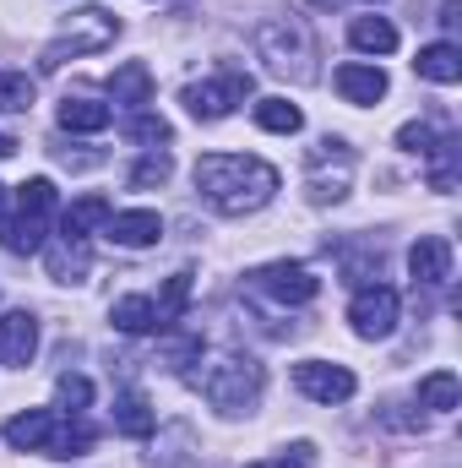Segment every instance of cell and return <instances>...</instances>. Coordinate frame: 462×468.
<instances>
[{"mask_svg":"<svg viewBox=\"0 0 462 468\" xmlns=\"http://www.w3.org/2000/svg\"><path fill=\"white\" fill-rule=\"evenodd\" d=\"M462 403V381L452 370H430L425 381H419V409H436V414H452Z\"/></svg>","mask_w":462,"mask_h":468,"instance_id":"obj_22","label":"cell"},{"mask_svg":"<svg viewBox=\"0 0 462 468\" xmlns=\"http://www.w3.org/2000/svg\"><path fill=\"white\" fill-rule=\"evenodd\" d=\"M250 88H256L250 71H224V77H213V82L185 88V110H191L196 120H224L250 99Z\"/></svg>","mask_w":462,"mask_h":468,"instance_id":"obj_6","label":"cell"},{"mask_svg":"<svg viewBox=\"0 0 462 468\" xmlns=\"http://www.w3.org/2000/svg\"><path fill=\"white\" fill-rule=\"evenodd\" d=\"M250 283H256L261 294H272L278 305H310V300L321 294V278H316L310 267H299V261H272V267L250 272Z\"/></svg>","mask_w":462,"mask_h":468,"instance_id":"obj_7","label":"cell"},{"mask_svg":"<svg viewBox=\"0 0 462 468\" xmlns=\"http://www.w3.org/2000/svg\"><path fill=\"white\" fill-rule=\"evenodd\" d=\"M196 387L218 414H250L267 387V370L250 354H218V359H207V370H196Z\"/></svg>","mask_w":462,"mask_h":468,"instance_id":"obj_2","label":"cell"},{"mask_svg":"<svg viewBox=\"0 0 462 468\" xmlns=\"http://www.w3.org/2000/svg\"><path fill=\"white\" fill-rule=\"evenodd\" d=\"M110 322H115L120 333H131V338H142V333H163L158 327V311H152V300L147 294H125L110 305Z\"/></svg>","mask_w":462,"mask_h":468,"instance_id":"obj_18","label":"cell"},{"mask_svg":"<svg viewBox=\"0 0 462 468\" xmlns=\"http://www.w3.org/2000/svg\"><path fill=\"white\" fill-rule=\"evenodd\" d=\"M408 272H414V283L441 289V283L452 278V239H441V234H419L414 250H408Z\"/></svg>","mask_w":462,"mask_h":468,"instance_id":"obj_9","label":"cell"},{"mask_svg":"<svg viewBox=\"0 0 462 468\" xmlns=\"http://www.w3.org/2000/svg\"><path fill=\"white\" fill-rule=\"evenodd\" d=\"M196 191L213 213L245 218V213L272 202L278 169L267 158H250V153H207V158H196Z\"/></svg>","mask_w":462,"mask_h":468,"instance_id":"obj_1","label":"cell"},{"mask_svg":"<svg viewBox=\"0 0 462 468\" xmlns=\"http://www.w3.org/2000/svg\"><path fill=\"white\" fill-rule=\"evenodd\" d=\"M110 213H115L110 197H99V191H93V197H77V202L66 207V218H60V234H66V239H88V229L110 224Z\"/></svg>","mask_w":462,"mask_h":468,"instance_id":"obj_16","label":"cell"},{"mask_svg":"<svg viewBox=\"0 0 462 468\" xmlns=\"http://www.w3.org/2000/svg\"><path fill=\"white\" fill-rule=\"evenodd\" d=\"M414 71L430 77V82H441V88H452V82H462V49L457 44H430V49H419Z\"/></svg>","mask_w":462,"mask_h":468,"instance_id":"obj_20","label":"cell"},{"mask_svg":"<svg viewBox=\"0 0 462 468\" xmlns=\"http://www.w3.org/2000/svg\"><path fill=\"white\" fill-rule=\"evenodd\" d=\"M256 49H261V60L272 66V71H294V77H310V33H305V22L299 16H272V22H261L256 27Z\"/></svg>","mask_w":462,"mask_h":468,"instance_id":"obj_4","label":"cell"},{"mask_svg":"<svg viewBox=\"0 0 462 468\" xmlns=\"http://www.w3.org/2000/svg\"><path fill=\"white\" fill-rule=\"evenodd\" d=\"M115 120V110L110 104H93V99H66L60 104V125L66 131H104Z\"/></svg>","mask_w":462,"mask_h":468,"instance_id":"obj_24","label":"cell"},{"mask_svg":"<svg viewBox=\"0 0 462 468\" xmlns=\"http://www.w3.org/2000/svg\"><path fill=\"white\" fill-rule=\"evenodd\" d=\"M256 125H261V131H278V136H294V131L305 125V115H299V104H289V99H261V104H256Z\"/></svg>","mask_w":462,"mask_h":468,"instance_id":"obj_25","label":"cell"},{"mask_svg":"<svg viewBox=\"0 0 462 468\" xmlns=\"http://www.w3.org/2000/svg\"><path fill=\"white\" fill-rule=\"evenodd\" d=\"M338 93H343L348 104H375V99H386V71L381 66H359V60H348L338 66Z\"/></svg>","mask_w":462,"mask_h":468,"instance_id":"obj_12","label":"cell"},{"mask_svg":"<svg viewBox=\"0 0 462 468\" xmlns=\"http://www.w3.org/2000/svg\"><path fill=\"white\" fill-rule=\"evenodd\" d=\"M316 5H338V0H316Z\"/></svg>","mask_w":462,"mask_h":468,"instance_id":"obj_39","label":"cell"},{"mask_svg":"<svg viewBox=\"0 0 462 468\" xmlns=\"http://www.w3.org/2000/svg\"><path fill=\"white\" fill-rule=\"evenodd\" d=\"M294 387L310 398V403H348L359 392L353 370L348 365H332V359H299L294 365Z\"/></svg>","mask_w":462,"mask_h":468,"instance_id":"obj_8","label":"cell"},{"mask_svg":"<svg viewBox=\"0 0 462 468\" xmlns=\"http://www.w3.org/2000/svg\"><path fill=\"white\" fill-rule=\"evenodd\" d=\"M457 136H441L436 147H430V186L436 191H457Z\"/></svg>","mask_w":462,"mask_h":468,"instance_id":"obj_26","label":"cell"},{"mask_svg":"<svg viewBox=\"0 0 462 468\" xmlns=\"http://www.w3.org/2000/svg\"><path fill=\"white\" fill-rule=\"evenodd\" d=\"M0 110H5V115L33 110V77H22V71H0Z\"/></svg>","mask_w":462,"mask_h":468,"instance_id":"obj_30","label":"cell"},{"mask_svg":"<svg viewBox=\"0 0 462 468\" xmlns=\"http://www.w3.org/2000/svg\"><path fill=\"white\" fill-rule=\"evenodd\" d=\"M441 22H446V27H457V22H462V0H446V5H441Z\"/></svg>","mask_w":462,"mask_h":468,"instance_id":"obj_36","label":"cell"},{"mask_svg":"<svg viewBox=\"0 0 462 468\" xmlns=\"http://www.w3.org/2000/svg\"><path fill=\"white\" fill-rule=\"evenodd\" d=\"M436 142H441V136H436L430 120H408V125L397 131V147H403V153H430Z\"/></svg>","mask_w":462,"mask_h":468,"instance_id":"obj_32","label":"cell"},{"mask_svg":"<svg viewBox=\"0 0 462 468\" xmlns=\"http://www.w3.org/2000/svg\"><path fill=\"white\" fill-rule=\"evenodd\" d=\"M33 354H38L33 311H5L0 316V365H33Z\"/></svg>","mask_w":462,"mask_h":468,"instance_id":"obj_10","label":"cell"},{"mask_svg":"<svg viewBox=\"0 0 462 468\" xmlns=\"http://www.w3.org/2000/svg\"><path fill=\"white\" fill-rule=\"evenodd\" d=\"M88 447H93V431H88L82 420H66V425L55 420V431H49V441H44L49 458H82Z\"/></svg>","mask_w":462,"mask_h":468,"instance_id":"obj_23","label":"cell"},{"mask_svg":"<svg viewBox=\"0 0 462 468\" xmlns=\"http://www.w3.org/2000/svg\"><path fill=\"white\" fill-rule=\"evenodd\" d=\"M49 431H55V414H49V409H27V414H11V420H5V441H11L16 452H44Z\"/></svg>","mask_w":462,"mask_h":468,"instance_id":"obj_13","label":"cell"},{"mask_svg":"<svg viewBox=\"0 0 462 468\" xmlns=\"http://www.w3.org/2000/svg\"><path fill=\"white\" fill-rule=\"evenodd\" d=\"M11 153H16V136H11V131H0V158H11Z\"/></svg>","mask_w":462,"mask_h":468,"instance_id":"obj_37","label":"cell"},{"mask_svg":"<svg viewBox=\"0 0 462 468\" xmlns=\"http://www.w3.org/2000/svg\"><path fill=\"white\" fill-rule=\"evenodd\" d=\"M44 261H49V278H55V283H82V278H88V239H66V234H60Z\"/></svg>","mask_w":462,"mask_h":468,"instance_id":"obj_17","label":"cell"},{"mask_svg":"<svg viewBox=\"0 0 462 468\" xmlns=\"http://www.w3.org/2000/svg\"><path fill=\"white\" fill-rule=\"evenodd\" d=\"M185 300H191V272H174V278H163V289H158V300H152V311H158V327H169V322L185 311Z\"/></svg>","mask_w":462,"mask_h":468,"instance_id":"obj_27","label":"cell"},{"mask_svg":"<svg viewBox=\"0 0 462 468\" xmlns=\"http://www.w3.org/2000/svg\"><path fill=\"white\" fill-rule=\"evenodd\" d=\"M163 365H169V370L202 365V338H174V344H163Z\"/></svg>","mask_w":462,"mask_h":468,"instance_id":"obj_33","label":"cell"},{"mask_svg":"<svg viewBox=\"0 0 462 468\" xmlns=\"http://www.w3.org/2000/svg\"><path fill=\"white\" fill-rule=\"evenodd\" d=\"M348 44L364 49V55H392L397 49V27L386 16H353L348 22Z\"/></svg>","mask_w":462,"mask_h":468,"instance_id":"obj_19","label":"cell"},{"mask_svg":"<svg viewBox=\"0 0 462 468\" xmlns=\"http://www.w3.org/2000/svg\"><path fill=\"white\" fill-rule=\"evenodd\" d=\"M169 175H174V158L158 147V153H147V158L131 169V186H136V191H152V186H169Z\"/></svg>","mask_w":462,"mask_h":468,"instance_id":"obj_29","label":"cell"},{"mask_svg":"<svg viewBox=\"0 0 462 468\" xmlns=\"http://www.w3.org/2000/svg\"><path fill=\"white\" fill-rule=\"evenodd\" d=\"M110 99H115V104H125V110L152 104V71H147L142 60H125V66H115V77H110Z\"/></svg>","mask_w":462,"mask_h":468,"instance_id":"obj_14","label":"cell"},{"mask_svg":"<svg viewBox=\"0 0 462 468\" xmlns=\"http://www.w3.org/2000/svg\"><path fill=\"white\" fill-rule=\"evenodd\" d=\"M44 229H49V218L11 213V218H0V245H5L11 256H33V250H44Z\"/></svg>","mask_w":462,"mask_h":468,"instance_id":"obj_15","label":"cell"},{"mask_svg":"<svg viewBox=\"0 0 462 468\" xmlns=\"http://www.w3.org/2000/svg\"><path fill=\"white\" fill-rule=\"evenodd\" d=\"M0 213H5V186H0Z\"/></svg>","mask_w":462,"mask_h":468,"instance_id":"obj_38","label":"cell"},{"mask_svg":"<svg viewBox=\"0 0 462 468\" xmlns=\"http://www.w3.org/2000/svg\"><path fill=\"white\" fill-rule=\"evenodd\" d=\"M397 311H403V300H397V289H386V283H364L359 294H353V305H348V322H353V333L359 338H392L397 333Z\"/></svg>","mask_w":462,"mask_h":468,"instance_id":"obj_5","label":"cell"},{"mask_svg":"<svg viewBox=\"0 0 462 468\" xmlns=\"http://www.w3.org/2000/svg\"><path fill=\"white\" fill-rule=\"evenodd\" d=\"M136 142H169V120L163 115H147V110H136V120L125 125Z\"/></svg>","mask_w":462,"mask_h":468,"instance_id":"obj_34","label":"cell"},{"mask_svg":"<svg viewBox=\"0 0 462 468\" xmlns=\"http://www.w3.org/2000/svg\"><path fill=\"white\" fill-rule=\"evenodd\" d=\"M104 234H110L115 245H125V250H142V245H158V239H163V218H158L152 207H136V213H110Z\"/></svg>","mask_w":462,"mask_h":468,"instance_id":"obj_11","label":"cell"},{"mask_svg":"<svg viewBox=\"0 0 462 468\" xmlns=\"http://www.w3.org/2000/svg\"><path fill=\"white\" fill-rule=\"evenodd\" d=\"M152 425H158V414L147 409V398L142 392H120L115 398V431L120 436H136L142 441V436H152Z\"/></svg>","mask_w":462,"mask_h":468,"instance_id":"obj_21","label":"cell"},{"mask_svg":"<svg viewBox=\"0 0 462 468\" xmlns=\"http://www.w3.org/2000/svg\"><path fill=\"white\" fill-rule=\"evenodd\" d=\"M55 403H60L66 414H82V409L93 403V381H88V376H60V381H55Z\"/></svg>","mask_w":462,"mask_h":468,"instance_id":"obj_31","label":"cell"},{"mask_svg":"<svg viewBox=\"0 0 462 468\" xmlns=\"http://www.w3.org/2000/svg\"><path fill=\"white\" fill-rule=\"evenodd\" d=\"M310 463V447H294V458H267V463H250V468H305Z\"/></svg>","mask_w":462,"mask_h":468,"instance_id":"obj_35","label":"cell"},{"mask_svg":"<svg viewBox=\"0 0 462 468\" xmlns=\"http://www.w3.org/2000/svg\"><path fill=\"white\" fill-rule=\"evenodd\" d=\"M115 33H120V22L104 11V5H88V11H77L66 27H60V38L44 49V71H60L66 66V55H99V49H110L115 44Z\"/></svg>","mask_w":462,"mask_h":468,"instance_id":"obj_3","label":"cell"},{"mask_svg":"<svg viewBox=\"0 0 462 468\" xmlns=\"http://www.w3.org/2000/svg\"><path fill=\"white\" fill-rule=\"evenodd\" d=\"M16 213H33V218H49L55 213V180L33 175L27 186H16Z\"/></svg>","mask_w":462,"mask_h":468,"instance_id":"obj_28","label":"cell"}]
</instances>
